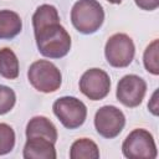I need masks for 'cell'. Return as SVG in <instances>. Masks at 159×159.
<instances>
[{"mask_svg": "<svg viewBox=\"0 0 159 159\" xmlns=\"http://www.w3.org/2000/svg\"><path fill=\"white\" fill-rule=\"evenodd\" d=\"M124 125L125 117L116 106H103L94 114V128L97 133L106 139L118 137Z\"/></svg>", "mask_w": 159, "mask_h": 159, "instance_id": "obj_7", "label": "cell"}, {"mask_svg": "<svg viewBox=\"0 0 159 159\" xmlns=\"http://www.w3.org/2000/svg\"><path fill=\"white\" fill-rule=\"evenodd\" d=\"M122 153L129 159H155L158 155L154 138L149 130L133 129L122 144Z\"/></svg>", "mask_w": 159, "mask_h": 159, "instance_id": "obj_4", "label": "cell"}, {"mask_svg": "<svg viewBox=\"0 0 159 159\" xmlns=\"http://www.w3.org/2000/svg\"><path fill=\"white\" fill-rule=\"evenodd\" d=\"M80 91L91 101H101L106 98L111 91V78L108 73L101 68L87 70L80 80Z\"/></svg>", "mask_w": 159, "mask_h": 159, "instance_id": "obj_8", "label": "cell"}, {"mask_svg": "<svg viewBox=\"0 0 159 159\" xmlns=\"http://www.w3.org/2000/svg\"><path fill=\"white\" fill-rule=\"evenodd\" d=\"M34 34L39 52L47 58H62L71 50V36L60 21L36 27Z\"/></svg>", "mask_w": 159, "mask_h": 159, "instance_id": "obj_1", "label": "cell"}, {"mask_svg": "<svg viewBox=\"0 0 159 159\" xmlns=\"http://www.w3.org/2000/svg\"><path fill=\"white\" fill-rule=\"evenodd\" d=\"M27 80L36 91L52 93L61 87L62 75L52 62L47 60H39L30 65L27 70Z\"/></svg>", "mask_w": 159, "mask_h": 159, "instance_id": "obj_3", "label": "cell"}, {"mask_svg": "<svg viewBox=\"0 0 159 159\" xmlns=\"http://www.w3.org/2000/svg\"><path fill=\"white\" fill-rule=\"evenodd\" d=\"M20 67L19 60L15 52L9 48L4 47L0 50V76L6 80H16L19 77Z\"/></svg>", "mask_w": 159, "mask_h": 159, "instance_id": "obj_14", "label": "cell"}, {"mask_svg": "<svg viewBox=\"0 0 159 159\" xmlns=\"http://www.w3.org/2000/svg\"><path fill=\"white\" fill-rule=\"evenodd\" d=\"M108 2H111V4H120L123 0H107Z\"/></svg>", "mask_w": 159, "mask_h": 159, "instance_id": "obj_20", "label": "cell"}, {"mask_svg": "<svg viewBox=\"0 0 159 159\" xmlns=\"http://www.w3.org/2000/svg\"><path fill=\"white\" fill-rule=\"evenodd\" d=\"M134 1L139 9L147 11H153L159 6V0H134Z\"/></svg>", "mask_w": 159, "mask_h": 159, "instance_id": "obj_18", "label": "cell"}, {"mask_svg": "<svg viewBox=\"0 0 159 159\" xmlns=\"http://www.w3.org/2000/svg\"><path fill=\"white\" fill-rule=\"evenodd\" d=\"M104 21L103 6L97 0H78L71 10V22L73 27L83 34L97 32Z\"/></svg>", "mask_w": 159, "mask_h": 159, "instance_id": "obj_2", "label": "cell"}, {"mask_svg": "<svg viewBox=\"0 0 159 159\" xmlns=\"http://www.w3.org/2000/svg\"><path fill=\"white\" fill-rule=\"evenodd\" d=\"M157 96H158V91H154V93L152 96V99L148 103V108L154 116H158V99H157Z\"/></svg>", "mask_w": 159, "mask_h": 159, "instance_id": "obj_19", "label": "cell"}, {"mask_svg": "<svg viewBox=\"0 0 159 159\" xmlns=\"http://www.w3.org/2000/svg\"><path fill=\"white\" fill-rule=\"evenodd\" d=\"M41 137L53 143L57 140V129L55 124L43 116H36L31 118L26 125V138Z\"/></svg>", "mask_w": 159, "mask_h": 159, "instance_id": "obj_11", "label": "cell"}, {"mask_svg": "<svg viewBox=\"0 0 159 159\" xmlns=\"http://www.w3.org/2000/svg\"><path fill=\"white\" fill-rule=\"evenodd\" d=\"M55 116L67 129L80 128L87 118L86 104L72 96H65L56 99L52 104Z\"/></svg>", "mask_w": 159, "mask_h": 159, "instance_id": "obj_6", "label": "cell"}, {"mask_svg": "<svg viewBox=\"0 0 159 159\" xmlns=\"http://www.w3.org/2000/svg\"><path fill=\"white\" fill-rule=\"evenodd\" d=\"M15 147V132L6 124L0 123V155L10 153Z\"/></svg>", "mask_w": 159, "mask_h": 159, "instance_id": "obj_16", "label": "cell"}, {"mask_svg": "<svg viewBox=\"0 0 159 159\" xmlns=\"http://www.w3.org/2000/svg\"><path fill=\"white\" fill-rule=\"evenodd\" d=\"M22 30L20 15L11 10H0V40H11Z\"/></svg>", "mask_w": 159, "mask_h": 159, "instance_id": "obj_12", "label": "cell"}, {"mask_svg": "<svg viewBox=\"0 0 159 159\" xmlns=\"http://www.w3.org/2000/svg\"><path fill=\"white\" fill-rule=\"evenodd\" d=\"M71 159H98L99 149L89 138H80L72 143L70 149Z\"/></svg>", "mask_w": 159, "mask_h": 159, "instance_id": "obj_13", "label": "cell"}, {"mask_svg": "<svg viewBox=\"0 0 159 159\" xmlns=\"http://www.w3.org/2000/svg\"><path fill=\"white\" fill-rule=\"evenodd\" d=\"M159 41L153 40L145 48L143 55V63L148 72L154 76L159 75Z\"/></svg>", "mask_w": 159, "mask_h": 159, "instance_id": "obj_15", "label": "cell"}, {"mask_svg": "<svg viewBox=\"0 0 159 159\" xmlns=\"http://www.w3.org/2000/svg\"><path fill=\"white\" fill-rule=\"evenodd\" d=\"M135 55V46L133 40L123 32L112 35L104 46V56L107 62L116 68H124L129 66Z\"/></svg>", "mask_w": 159, "mask_h": 159, "instance_id": "obj_5", "label": "cell"}, {"mask_svg": "<svg viewBox=\"0 0 159 159\" xmlns=\"http://www.w3.org/2000/svg\"><path fill=\"white\" fill-rule=\"evenodd\" d=\"M16 103V94L12 88L0 84V116L10 112Z\"/></svg>", "mask_w": 159, "mask_h": 159, "instance_id": "obj_17", "label": "cell"}, {"mask_svg": "<svg viewBox=\"0 0 159 159\" xmlns=\"http://www.w3.org/2000/svg\"><path fill=\"white\" fill-rule=\"evenodd\" d=\"M145 92L147 83L142 77L137 75H125L117 84L116 96L123 106L135 108L143 102Z\"/></svg>", "mask_w": 159, "mask_h": 159, "instance_id": "obj_9", "label": "cell"}, {"mask_svg": "<svg viewBox=\"0 0 159 159\" xmlns=\"http://www.w3.org/2000/svg\"><path fill=\"white\" fill-rule=\"evenodd\" d=\"M22 155L25 159H56L55 143L41 137L27 138Z\"/></svg>", "mask_w": 159, "mask_h": 159, "instance_id": "obj_10", "label": "cell"}]
</instances>
